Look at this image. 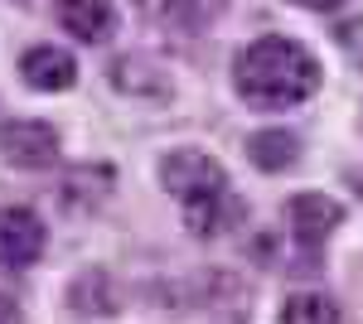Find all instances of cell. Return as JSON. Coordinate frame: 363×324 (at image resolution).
Listing matches in <instances>:
<instances>
[{"label": "cell", "mask_w": 363, "mask_h": 324, "mask_svg": "<svg viewBox=\"0 0 363 324\" xmlns=\"http://www.w3.org/2000/svg\"><path fill=\"white\" fill-rule=\"evenodd\" d=\"M233 87L238 97L257 111H286L301 107L320 92V58L306 44L286 34H262L233 63Z\"/></svg>", "instance_id": "cell-1"}, {"label": "cell", "mask_w": 363, "mask_h": 324, "mask_svg": "<svg viewBox=\"0 0 363 324\" xmlns=\"http://www.w3.org/2000/svg\"><path fill=\"white\" fill-rule=\"evenodd\" d=\"M160 184L179 203L184 228L194 238H223L247 218V203L238 199L228 169L208 150H169L160 160Z\"/></svg>", "instance_id": "cell-2"}, {"label": "cell", "mask_w": 363, "mask_h": 324, "mask_svg": "<svg viewBox=\"0 0 363 324\" xmlns=\"http://www.w3.org/2000/svg\"><path fill=\"white\" fill-rule=\"evenodd\" d=\"M63 155V140L49 121H5L0 126V160L15 169H49Z\"/></svg>", "instance_id": "cell-3"}, {"label": "cell", "mask_w": 363, "mask_h": 324, "mask_svg": "<svg viewBox=\"0 0 363 324\" xmlns=\"http://www.w3.org/2000/svg\"><path fill=\"white\" fill-rule=\"evenodd\" d=\"M49 252V233L34 208H0V271H25Z\"/></svg>", "instance_id": "cell-4"}, {"label": "cell", "mask_w": 363, "mask_h": 324, "mask_svg": "<svg viewBox=\"0 0 363 324\" xmlns=\"http://www.w3.org/2000/svg\"><path fill=\"white\" fill-rule=\"evenodd\" d=\"M286 223H291V238L310 252V247H325L330 233L344 223V203L330 199V194H320V189H306L286 203Z\"/></svg>", "instance_id": "cell-5"}, {"label": "cell", "mask_w": 363, "mask_h": 324, "mask_svg": "<svg viewBox=\"0 0 363 324\" xmlns=\"http://www.w3.org/2000/svg\"><path fill=\"white\" fill-rule=\"evenodd\" d=\"M20 78L39 92H68L78 82V58L58 44H34L20 54Z\"/></svg>", "instance_id": "cell-6"}, {"label": "cell", "mask_w": 363, "mask_h": 324, "mask_svg": "<svg viewBox=\"0 0 363 324\" xmlns=\"http://www.w3.org/2000/svg\"><path fill=\"white\" fill-rule=\"evenodd\" d=\"M54 20L63 34L83 44H107L116 29V10L112 0H54Z\"/></svg>", "instance_id": "cell-7"}, {"label": "cell", "mask_w": 363, "mask_h": 324, "mask_svg": "<svg viewBox=\"0 0 363 324\" xmlns=\"http://www.w3.org/2000/svg\"><path fill=\"white\" fill-rule=\"evenodd\" d=\"M116 189V174L107 164H78L63 184H58V203L63 213H92L107 203V194Z\"/></svg>", "instance_id": "cell-8"}, {"label": "cell", "mask_w": 363, "mask_h": 324, "mask_svg": "<svg viewBox=\"0 0 363 324\" xmlns=\"http://www.w3.org/2000/svg\"><path fill=\"white\" fill-rule=\"evenodd\" d=\"M247 160L262 174H286L301 164V135L286 131V126H262L247 135Z\"/></svg>", "instance_id": "cell-9"}, {"label": "cell", "mask_w": 363, "mask_h": 324, "mask_svg": "<svg viewBox=\"0 0 363 324\" xmlns=\"http://www.w3.org/2000/svg\"><path fill=\"white\" fill-rule=\"evenodd\" d=\"M112 87L116 92H126V97H140V102H165L169 97V78L165 68H155L150 58H116L112 63Z\"/></svg>", "instance_id": "cell-10"}, {"label": "cell", "mask_w": 363, "mask_h": 324, "mask_svg": "<svg viewBox=\"0 0 363 324\" xmlns=\"http://www.w3.org/2000/svg\"><path fill=\"white\" fill-rule=\"evenodd\" d=\"M339 305L325 291H291L281 300V324H339Z\"/></svg>", "instance_id": "cell-11"}, {"label": "cell", "mask_w": 363, "mask_h": 324, "mask_svg": "<svg viewBox=\"0 0 363 324\" xmlns=\"http://www.w3.org/2000/svg\"><path fill=\"white\" fill-rule=\"evenodd\" d=\"M73 305L83 310V315H116V296H112V281L102 276V271H87L83 281H73Z\"/></svg>", "instance_id": "cell-12"}, {"label": "cell", "mask_w": 363, "mask_h": 324, "mask_svg": "<svg viewBox=\"0 0 363 324\" xmlns=\"http://www.w3.org/2000/svg\"><path fill=\"white\" fill-rule=\"evenodd\" d=\"M335 39H339V49L349 54V63H359V68H363V15H359V20H349V25H339Z\"/></svg>", "instance_id": "cell-13"}, {"label": "cell", "mask_w": 363, "mask_h": 324, "mask_svg": "<svg viewBox=\"0 0 363 324\" xmlns=\"http://www.w3.org/2000/svg\"><path fill=\"white\" fill-rule=\"evenodd\" d=\"M0 324H25V320H20V305H15V296H0Z\"/></svg>", "instance_id": "cell-14"}, {"label": "cell", "mask_w": 363, "mask_h": 324, "mask_svg": "<svg viewBox=\"0 0 363 324\" xmlns=\"http://www.w3.org/2000/svg\"><path fill=\"white\" fill-rule=\"evenodd\" d=\"M291 5H301V10H320V15H325V10H339L344 0H291Z\"/></svg>", "instance_id": "cell-15"}]
</instances>
